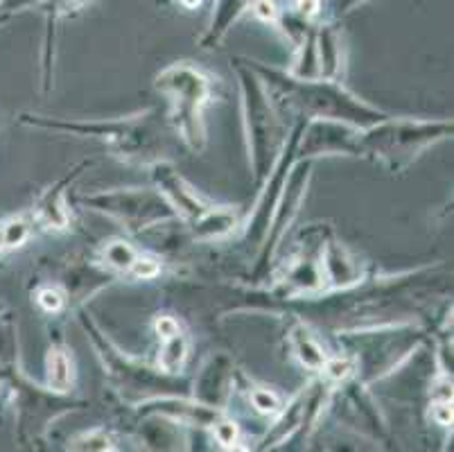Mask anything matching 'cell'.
Masks as SVG:
<instances>
[{"mask_svg":"<svg viewBox=\"0 0 454 452\" xmlns=\"http://www.w3.org/2000/svg\"><path fill=\"white\" fill-rule=\"evenodd\" d=\"M0 244H3V234H0Z\"/></svg>","mask_w":454,"mask_h":452,"instance_id":"15","label":"cell"},{"mask_svg":"<svg viewBox=\"0 0 454 452\" xmlns=\"http://www.w3.org/2000/svg\"><path fill=\"white\" fill-rule=\"evenodd\" d=\"M156 330H159V335L163 339H170V337H175V335H179V326H176L175 319H170V317L159 319V321H156Z\"/></svg>","mask_w":454,"mask_h":452,"instance_id":"8","label":"cell"},{"mask_svg":"<svg viewBox=\"0 0 454 452\" xmlns=\"http://www.w3.org/2000/svg\"><path fill=\"white\" fill-rule=\"evenodd\" d=\"M255 14H258L260 19H265V20L276 19L274 3H271V0H258V3H255Z\"/></svg>","mask_w":454,"mask_h":452,"instance_id":"11","label":"cell"},{"mask_svg":"<svg viewBox=\"0 0 454 452\" xmlns=\"http://www.w3.org/2000/svg\"><path fill=\"white\" fill-rule=\"evenodd\" d=\"M184 355H185V342L179 337V335H175V337L168 339V346H165L163 355H160V364H163V369L168 373H175L176 369L181 367V362H184Z\"/></svg>","mask_w":454,"mask_h":452,"instance_id":"2","label":"cell"},{"mask_svg":"<svg viewBox=\"0 0 454 452\" xmlns=\"http://www.w3.org/2000/svg\"><path fill=\"white\" fill-rule=\"evenodd\" d=\"M181 3H184L185 7H197V5H200V0H181Z\"/></svg>","mask_w":454,"mask_h":452,"instance_id":"14","label":"cell"},{"mask_svg":"<svg viewBox=\"0 0 454 452\" xmlns=\"http://www.w3.org/2000/svg\"><path fill=\"white\" fill-rule=\"evenodd\" d=\"M299 10L308 12V14H315L319 10V0H299Z\"/></svg>","mask_w":454,"mask_h":452,"instance_id":"13","label":"cell"},{"mask_svg":"<svg viewBox=\"0 0 454 452\" xmlns=\"http://www.w3.org/2000/svg\"><path fill=\"white\" fill-rule=\"evenodd\" d=\"M434 418L441 425H450L452 423V405H450V400H441V403L434 405Z\"/></svg>","mask_w":454,"mask_h":452,"instance_id":"10","label":"cell"},{"mask_svg":"<svg viewBox=\"0 0 454 452\" xmlns=\"http://www.w3.org/2000/svg\"><path fill=\"white\" fill-rule=\"evenodd\" d=\"M109 260L118 267H129L134 263V254H131V249L125 247V244H111L109 251H106Z\"/></svg>","mask_w":454,"mask_h":452,"instance_id":"4","label":"cell"},{"mask_svg":"<svg viewBox=\"0 0 454 452\" xmlns=\"http://www.w3.org/2000/svg\"><path fill=\"white\" fill-rule=\"evenodd\" d=\"M251 400H254V405L260 412H276L278 409V398L270 392H254L251 393Z\"/></svg>","mask_w":454,"mask_h":452,"instance_id":"5","label":"cell"},{"mask_svg":"<svg viewBox=\"0 0 454 452\" xmlns=\"http://www.w3.org/2000/svg\"><path fill=\"white\" fill-rule=\"evenodd\" d=\"M39 301L45 310H59L61 304H64V301H61V294L57 292V289H43V292L39 294Z\"/></svg>","mask_w":454,"mask_h":452,"instance_id":"7","label":"cell"},{"mask_svg":"<svg viewBox=\"0 0 454 452\" xmlns=\"http://www.w3.org/2000/svg\"><path fill=\"white\" fill-rule=\"evenodd\" d=\"M131 265H134V274L138 279H154L159 274V263H154L152 258H138Z\"/></svg>","mask_w":454,"mask_h":452,"instance_id":"6","label":"cell"},{"mask_svg":"<svg viewBox=\"0 0 454 452\" xmlns=\"http://www.w3.org/2000/svg\"><path fill=\"white\" fill-rule=\"evenodd\" d=\"M296 351H299V358L303 360L308 367H324V353H321V348L317 346L312 339L308 337V333H299V337L294 339Z\"/></svg>","mask_w":454,"mask_h":452,"instance_id":"3","label":"cell"},{"mask_svg":"<svg viewBox=\"0 0 454 452\" xmlns=\"http://www.w3.org/2000/svg\"><path fill=\"white\" fill-rule=\"evenodd\" d=\"M350 371H353V362H348V360H334L328 364V373L333 378H346Z\"/></svg>","mask_w":454,"mask_h":452,"instance_id":"9","label":"cell"},{"mask_svg":"<svg viewBox=\"0 0 454 452\" xmlns=\"http://www.w3.org/2000/svg\"><path fill=\"white\" fill-rule=\"evenodd\" d=\"M51 387L55 392H66L70 387V364L61 351H52L51 355Z\"/></svg>","mask_w":454,"mask_h":452,"instance_id":"1","label":"cell"},{"mask_svg":"<svg viewBox=\"0 0 454 452\" xmlns=\"http://www.w3.org/2000/svg\"><path fill=\"white\" fill-rule=\"evenodd\" d=\"M235 434H238V430H235V425H231V423H222L220 428H217V437H220V441L226 443V446H231V443L235 441Z\"/></svg>","mask_w":454,"mask_h":452,"instance_id":"12","label":"cell"}]
</instances>
